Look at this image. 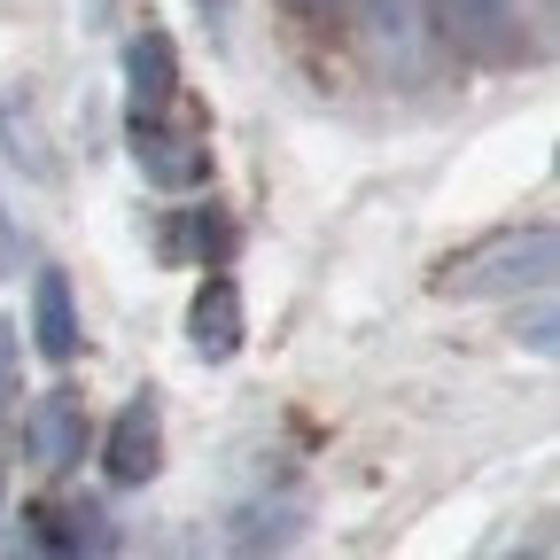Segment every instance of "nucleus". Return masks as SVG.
<instances>
[{"mask_svg": "<svg viewBox=\"0 0 560 560\" xmlns=\"http://www.w3.org/2000/svg\"><path fill=\"white\" fill-rule=\"evenodd\" d=\"M552 265H560L552 226H506V234H482L475 249L444 257L436 296H545Z\"/></svg>", "mask_w": 560, "mask_h": 560, "instance_id": "nucleus-1", "label": "nucleus"}, {"mask_svg": "<svg viewBox=\"0 0 560 560\" xmlns=\"http://www.w3.org/2000/svg\"><path fill=\"white\" fill-rule=\"evenodd\" d=\"M132 164L149 172V187H164V195H187V187H202L210 179V140L187 125V132H172L164 117H132Z\"/></svg>", "mask_w": 560, "mask_h": 560, "instance_id": "nucleus-2", "label": "nucleus"}, {"mask_svg": "<svg viewBox=\"0 0 560 560\" xmlns=\"http://www.w3.org/2000/svg\"><path fill=\"white\" fill-rule=\"evenodd\" d=\"M444 39L475 62H514L522 55V16H514V0H429Z\"/></svg>", "mask_w": 560, "mask_h": 560, "instance_id": "nucleus-3", "label": "nucleus"}, {"mask_svg": "<svg viewBox=\"0 0 560 560\" xmlns=\"http://www.w3.org/2000/svg\"><path fill=\"white\" fill-rule=\"evenodd\" d=\"M179 102V47L172 32H132L125 39V117H164Z\"/></svg>", "mask_w": 560, "mask_h": 560, "instance_id": "nucleus-4", "label": "nucleus"}, {"mask_svg": "<svg viewBox=\"0 0 560 560\" xmlns=\"http://www.w3.org/2000/svg\"><path fill=\"white\" fill-rule=\"evenodd\" d=\"M187 342H195V359H210V366H226L234 350L249 342V327H242V289L210 265V280L195 289V304H187Z\"/></svg>", "mask_w": 560, "mask_h": 560, "instance_id": "nucleus-5", "label": "nucleus"}, {"mask_svg": "<svg viewBox=\"0 0 560 560\" xmlns=\"http://www.w3.org/2000/svg\"><path fill=\"white\" fill-rule=\"evenodd\" d=\"M102 467H109V482H149V475L164 467V420H156V397H149V389H140V397L109 420Z\"/></svg>", "mask_w": 560, "mask_h": 560, "instance_id": "nucleus-6", "label": "nucleus"}, {"mask_svg": "<svg viewBox=\"0 0 560 560\" xmlns=\"http://www.w3.org/2000/svg\"><path fill=\"white\" fill-rule=\"evenodd\" d=\"M24 444L39 452V467H79L86 459V405H79V389H47L24 412Z\"/></svg>", "mask_w": 560, "mask_h": 560, "instance_id": "nucleus-7", "label": "nucleus"}, {"mask_svg": "<svg viewBox=\"0 0 560 560\" xmlns=\"http://www.w3.org/2000/svg\"><path fill=\"white\" fill-rule=\"evenodd\" d=\"M24 537L47 545V552H109L117 545L109 514L86 506V499H70V506H24Z\"/></svg>", "mask_w": 560, "mask_h": 560, "instance_id": "nucleus-8", "label": "nucleus"}, {"mask_svg": "<svg viewBox=\"0 0 560 560\" xmlns=\"http://www.w3.org/2000/svg\"><path fill=\"white\" fill-rule=\"evenodd\" d=\"M32 342H39V359H55V366H70V359H79V342H86L62 272H39L32 280Z\"/></svg>", "mask_w": 560, "mask_h": 560, "instance_id": "nucleus-9", "label": "nucleus"}, {"mask_svg": "<svg viewBox=\"0 0 560 560\" xmlns=\"http://www.w3.org/2000/svg\"><path fill=\"white\" fill-rule=\"evenodd\" d=\"M420 9H429V0H366V39H374L382 55H412Z\"/></svg>", "mask_w": 560, "mask_h": 560, "instance_id": "nucleus-10", "label": "nucleus"}, {"mask_svg": "<svg viewBox=\"0 0 560 560\" xmlns=\"http://www.w3.org/2000/svg\"><path fill=\"white\" fill-rule=\"evenodd\" d=\"M16 405V327H0V420Z\"/></svg>", "mask_w": 560, "mask_h": 560, "instance_id": "nucleus-11", "label": "nucleus"}, {"mask_svg": "<svg viewBox=\"0 0 560 560\" xmlns=\"http://www.w3.org/2000/svg\"><path fill=\"white\" fill-rule=\"evenodd\" d=\"M289 9H296V16H335L342 0H289Z\"/></svg>", "mask_w": 560, "mask_h": 560, "instance_id": "nucleus-12", "label": "nucleus"}, {"mask_svg": "<svg viewBox=\"0 0 560 560\" xmlns=\"http://www.w3.org/2000/svg\"><path fill=\"white\" fill-rule=\"evenodd\" d=\"M0 265H16V242H9V219H0Z\"/></svg>", "mask_w": 560, "mask_h": 560, "instance_id": "nucleus-13", "label": "nucleus"}]
</instances>
